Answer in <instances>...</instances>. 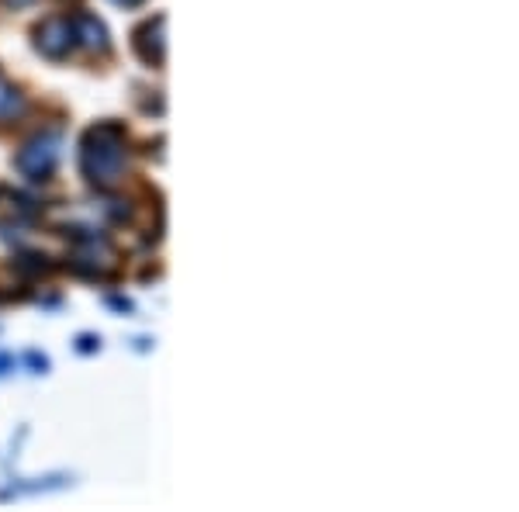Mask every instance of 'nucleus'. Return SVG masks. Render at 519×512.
<instances>
[{"label":"nucleus","mask_w":519,"mask_h":512,"mask_svg":"<svg viewBox=\"0 0 519 512\" xmlns=\"http://www.w3.org/2000/svg\"><path fill=\"white\" fill-rule=\"evenodd\" d=\"M125 170V128L115 122L94 125L84 135V173L90 184L111 187Z\"/></svg>","instance_id":"obj_1"},{"label":"nucleus","mask_w":519,"mask_h":512,"mask_svg":"<svg viewBox=\"0 0 519 512\" xmlns=\"http://www.w3.org/2000/svg\"><path fill=\"white\" fill-rule=\"evenodd\" d=\"M59 146H63L59 132L35 135V139L18 153V170L25 173L28 180H45L52 170H56V163H59Z\"/></svg>","instance_id":"obj_2"},{"label":"nucleus","mask_w":519,"mask_h":512,"mask_svg":"<svg viewBox=\"0 0 519 512\" xmlns=\"http://www.w3.org/2000/svg\"><path fill=\"white\" fill-rule=\"evenodd\" d=\"M39 49H42V56H49V59H63L66 52L77 45V35H73V21L70 18H49L45 25H39Z\"/></svg>","instance_id":"obj_3"},{"label":"nucleus","mask_w":519,"mask_h":512,"mask_svg":"<svg viewBox=\"0 0 519 512\" xmlns=\"http://www.w3.org/2000/svg\"><path fill=\"white\" fill-rule=\"evenodd\" d=\"M73 21V35H77V42H84L87 49L94 52H104L108 49V32H104V25L94 18V14H77Z\"/></svg>","instance_id":"obj_4"},{"label":"nucleus","mask_w":519,"mask_h":512,"mask_svg":"<svg viewBox=\"0 0 519 512\" xmlns=\"http://www.w3.org/2000/svg\"><path fill=\"white\" fill-rule=\"evenodd\" d=\"M21 115H25V97H21V90L0 73V125L14 122V118H21Z\"/></svg>","instance_id":"obj_5"},{"label":"nucleus","mask_w":519,"mask_h":512,"mask_svg":"<svg viewBox=\"0 0 519 512\" xmlns=\"http://www.w3.org/2000/svg\"><path fill=\"white\" fill-rule=\"evenodd\" d=\"M118 4H129V7H135V4H142V0H118Z\"/></svg>","instance_id":"obj_6"}]
</instances>
